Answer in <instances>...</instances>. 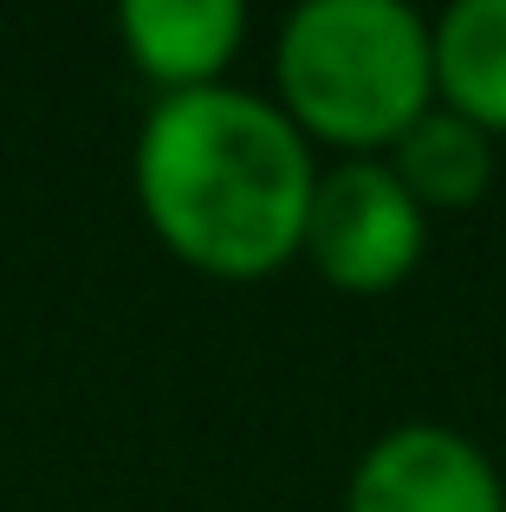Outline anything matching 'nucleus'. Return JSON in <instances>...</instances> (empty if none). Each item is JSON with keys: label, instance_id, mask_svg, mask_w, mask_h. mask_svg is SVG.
Wrapping results in <instances>:
<instances>
[{"label": "nucleus", "instance_id": "obj_1", "mask_svg": "<svg viewBox=\"0 0 506 512\" xmlns=\"http://www.w3.org/2000/svg\"><path fill=\"white\" fill-rule=\"evenodd\" d=\"M130 169L143 221L182 266L247 286L299 260L318 163L273 98L241 85L156 98Z\"/></svg>", "mask_w": 506, "mask_h": 512}, {"label": "nucleus", "instance_id": "obj_2", "mask_svg": "<svg viewBox=\"0 0 506 512\" xmlns=\"http://www.w3.org/2000/svg\"><path fill=\"white\" fill-rule=\"evenodd\" d=\"M273 91L305 143L390 156L435 111V39L403 0H305L273 46Z\"/></svg>", "mask_w": 506, "mask_h": 512}, {"label": "nucleus", "instance_id": "obj_3", "mask_svg": "<svg viewBox=\"0 0 506 512\" xmlns=\"http://www.w3.org/2000/svg\"><path fill=\"white\" fill-rule=\"evenodd\" d=\"M422 247H429V214L383 156H344L338 169L318 175L299 253L325 286L357 299L396 292L422 266Z\"/></svg>", "mask_w": 506, "mask_h": 512}, {"label": "nucleus", "instance_id": "obj_4", "mask_svg": "<svg viewBox=\"0 0 506 512\" xmlns=\"http://www.w3.org/2000/svg\"><path fill=\"white\" fill-rule=\"evenodd\" d=\"M344 512H506V480L461 428L403 422L351 467Z\"/></svg>", "mask_w": 506, "mask_h": 512}, {"label": "nucleus", "instance_id": "obj_5", "mask_svg": "<svg viewBox=\"0 0 506 512\" xmlns=\"http://www.w3.org/2000/svg\"><path fill=\"white\" fill-rule=\"evenodd\" d=\"M117 39L163 98H182V91L221 85V72L241 59L247 7L241 0H124Z\"/></svg>", "mask_w": 506, "mask_h": 512}, {"label": "nucleus", "instance_id": "obj_6", "mask_svg": "<svg viewBox=\"0 0 506 512\" xmlns=\"http://www.w3.org/2000/svg\"><path fill=\"white\" fill-rule=\"evenodd\" d=\"M435 39V104L506 137V0H455L429 26Z\"/></svg>", "mask_w": 506, "mask_h": 512}, {"label": "nucleus", "instance_id": "obj_7", "mask_svg": "<svg viewBox=\"0 0 506 512\" xmlns=\"http://www.w3.org/2000/svg\"><path fill=\"white\" fill-rule=\"evenodd\" d=\"M383 163H390L396 182L416 195L422 214H461V208H474V201L487 195V182H494V137L474 130L468 117H455V111L435 104L429 117H416V124L396 137V150L383 156Z\"/></svg>", "mask_w": 506, "mask_h": 512}]
</instances>
